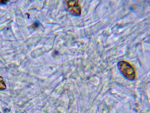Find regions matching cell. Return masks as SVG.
Here are the masks:
<instances>
[{"label":"cell","instance_id":"3957f363","mask_svg":"<svg viewBox=\"0 0 150 113\" xmlns=\"http://www.w3.org/2000/svg\"><path fill=\"white\" fill-rule=\"evenodd\" d=\"M6 88V85L3 80L2 78L0 76V90H4Z\"/></svg>","mask_w":150,"mask_h":113},{"label":"cell","instance_id":"7a4b0ae2","mask_svg":"<svg viewBox=\"0 0 150 113\" xmlns=\"http://www.w3.org/2000/svg\"><path fill=\"white\" fill-rule=\"evenodd\" d=\"M64 3L65 8L70 14L74 16L80 15L81 9L77 1L67 0Z\"/></svg>","mask_w":150,"mask_h":113},{"label":"cell","instance_id":"6da1fadb","mask_svg":"<svg viewBox=\"0 0 150 113\" xmlns=\"http://www.w3.org/2000/svg\"><path fill=\"white\" fill-rule=\"evenodd\" d=\"M118 67L122 73L127 78L133 79L135 77V73L132 67L128 63L121 61L118 64Z\"/></svg>","mask_w":150,"mask_h":113}]
</instances>
